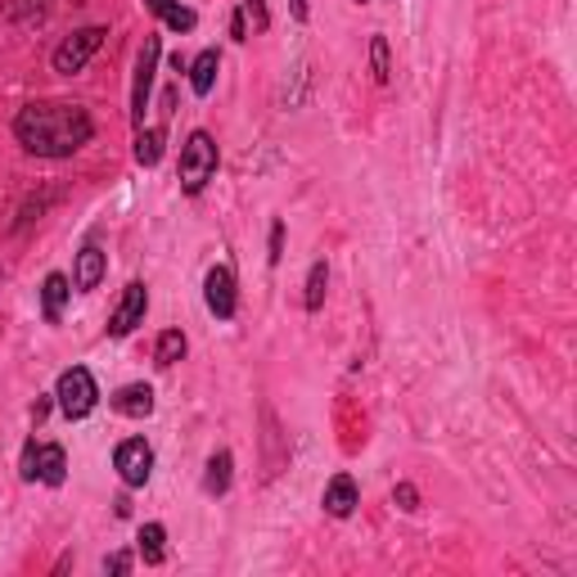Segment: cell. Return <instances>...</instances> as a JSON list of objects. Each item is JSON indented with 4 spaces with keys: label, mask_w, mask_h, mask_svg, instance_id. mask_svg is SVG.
<instances>
[{
    "label": "cell",
    "mask_w": 577,
    "mask_h": 577,
    "mask_svg": "<svg viewBox=\"0 0 577 577\" xmlns=\"http://www.w3.org/2000/svg\"><path fill=\"white\" fill-rule=\"evenodd\" d=\"M105 271H109V253L99 249L95 240H91V244H82V253H77V262H73V289H77V293L99 289V280H105Z\"/></svg>",
    "instance_id": "11"
},
{
    "label": "cell",
    "mask_w": 577,
    "mask_h": 577,
    "mask_svg": "<svg viewBox=\"0 0 577 577\" xmlns=\"http://www.w3.org/2000/svg\"><path fill=\"white\" fill-rule=\"evenodd\" d=\"M357 5H365V0H357Z\"/></svg>",
    "instance_id": "29"
},
{
    "label": "cell",
    "mask_w": 577,
    "mask_h": 577,
    "mask_svg": "<svg viewBox=\"0 0 577 577\" xmlns=\"http://www.w3.org/2000/svg\"><path fill=\"white\" fill-rule=\"evenodd\" d=\"M393 505H397V510H406V515H416L420 510V492L411 483H397L393 488Z\"/></svg>",
    "instance_id": "22"
},
{
    "label": "cell",
    "mask_w": 577,
    "mask_h": 577,
    "mask_svg": "<svg viewBox=\"0 0 577 577\" xmlns=\"http://www.w3.org/2000/svg\"><path fill=\"white\" fill-rule=\"evenodd\" d=\"M23 479L27 483H50L59 488L68 479V456L59 443H27L23 452Z\"/></svg>",
    "instance_id": "6"
},
{
    "label": "cell",
    "mask_w": 577,
    "mask_h": 577,
    "mask_svg": "<svg viewBox=\"0 0 577 577\" xmlns=\"http://www.w3.org/2000/svg\"><path fill=\"white\" fill-rule=\"evenodd\" d=\"M158 59H163V37L149 32L141 55H135V82H131V122L145 127V109H149V91H154V73H158Z\"/></svg>",
    "instance_id": "5"
},
{
    "label": "cell",
    "mask_w": 577,
    "mask_h": 577,
    "mask_svg": "<svg viewBox=\"0 0 577 577\" xmlns=\"http://www.w3.org/2000/svg\"><path fill=\"white\" fill-rule=\"evenodd\" d=\"M230 479H235V456L230 452H213L208 469H203V492H208V496H226Z\"/></svg>",
    "instance_id": "15"
},
{
    "label": "cell",
    "mask_w": 577,
    "mask_h": 577,
    "mask_svg": "<svg viewBox=\"0 0 577 577\" xmlns=\"http://www.w3.org/2000/svg\"><path fill=\"white\" fill-rule=\"evenodd\" d=\"M190 73V91L203 99V95H213V86H217V73H221V55L217 50H203V55H194V63L185 68Z\"/></svg>",
    "instance_id": "14"
},
{
    "label": "cell",
    "mask_w": 577,
    "mask_h": 577,
    "mask_svg": "<svg viewBox=\"0 0 577 577\" xmlns=\"http://www.w3.org/2000/svg\"><path fill=\"white\" fill-rule=\"evenodd\" d=\"M289 5H293V19H298V23H308V19H312V10H308V0H289Z\"/></svg>",
    "instance_id": "28"
},
{
    "label": "cell",
    "mask_w": 577,
    "mask_h": 577,
    "mask_svg": "<svg viewBox=\"0 0 577 577\" xmlns=\"http://www.w3.org/2000/svg\"><path fill=\"white\" fill-rule=\"evenodd\" d=\"M185 348H190V344H185V334H181V329H163V334H158V344H154V361L167 370V365H177V361L185 357Z\"/></svg>",
    "instance_id": "19"
},
{
    "label": "cell",
    "mask_w": 577,
    "mask_h": 577,
    "mask_svg": "<svg viewBox=\"0 0 577 577\" xmlns=\"http://www.w3.org/2000/svg\"><path fill=\"white\" fill-rule=\"evenodd\" d=\"M105 37H109V27H99V23H91V27H77L73 37H63L59 46H55V73H63V77H77L82 68L99 55V46H105Z\"/></svg>",
    "instance_id": "4"
},
{
    "label": "cell",
    "mask_w": 577,
    "mask_h": 577,
    "mask_svg": "<svg viewBox=\"0 0 577 577\" xmlns=\"http://www.w3.org/2000/svg\"><path fill=\"white\" fill-rule=\"evenodd\" d=\"M230 37H235V41H249V19H244V10L230 14Z\"/></svg>",
    "instance_id": "27"
},
{
    "label": "cell",
    "mask_w": 577,
    "mask_h": 577,
    "mask_svg": "<svg viewBox=\"0 0 577 577\" xmlns=\"http://www.w3.org/2000/svg\"><path fill=\"white\" fill-rule=\"evenodd\" d=\"M321 505H325L329 519H352V510L361 505V492H357V479H352V473H334V479L325 483Z\"/></svg>",
    "instance_id": "10"
},
{
    "label": "cell",
    "mask_w": 577,
    "mask_h": 577,
    "mask_svg": "<svg viewBox=\"0 0 577 577\" xmlns=\"http://www.w3.org/2000/svg\"><path fill=\"white\" fill-rule=\"evenodd\" d=\"M135 163H141V167H154L158 158H163V127H141V131H135Z\"/></svg>",
    "instance_id": "18"
},
{
    "label": "cell",
    "mask_w": 577,
    "mask_h": 577,
    "mask_svg": "<svg viewBox=\"0 0 577 577\" xmlns=\"http://www.w3.org/2000/svg\"><path fill=\"white\" fill-rule=\"evenodd\" d=\"M145 312H149V289H145V280H131L109 316V338H127L135 325H145Z\"/></svg>",
    "instance_id": "8"
},
{
    "label": "cell",
    "mask_w": 577,
    "mask_h": 577,
    "mask_svg": "<svg viewBox=\"0 0 577 577\" xmlns=\"http://www.w3.org/2000/svg\"><path fill=\"white\" fill-rule=\"evenodd\" d=\"M68 293H73V280H68L63 271H50V276L41 280V312H46L50 325L63 321V302H68Z\"/></svg>",
    "instance_id": "13"
},
{
    "label": "cell",
    "mask_w": 577,
    "mask_h": 577,
    "mask_svg": "<svg viewBox=\"0 0 577 577\" xmlns=\"http://www.w3.org/2000/svg\"><path fill=\"white\" fill-rule=\"evenodd\" d=\"M55 401L68 420H86L95 406H99V388H95V375L86 365H68L59 384H55Z\"/></svg>",
    "instance_id": "3"
},
{
    "label": "cell",
    "mask_w": 577,
    "mask_h": 577,
    "mask_svg": "<svg viewBox=\"0 0 577 577\" xmlns=\"http://www.w3.org/2000/svg\"><path fill=\"white\" fill-rule=\"evenodd\" d=\"M141 560L145 564H163L167 560V528L163 524H145L141 528Z\"/></svg>",
    "instance_id": "20"
},
{
    "label": "cell",
    "mask_w": 577,
    "mask_h": 577,
    "mask_svg": "<svg viewBox=\"0 0 577 577\" xmlns=\"http://www.w3.org/2000/svg\"><path fill=\"white\" fill-rule=\"evenodd\" d=\"M131 568H135V560H131L127 551H118V555L105 560V573H131Z\"/></svg>",
    "instance_id": "26"
},
{
    "label": "cell",
    "mask_w": 577,
    "mask_h": 577,
    "mask_svg": "<svg viewBox=\"0 0 577 577\" xmlns=\"http://www.w3.org/2000/svg\"><path fill=\"white\" fill-rule=\"evenodd\" d=\"M308 293H302V308L308 312H321L325 308V289H329V266L325 262H312V271H308V285H302Z\"/></svg>",
    "instance_id": "17"
},
{
    "label": "cell",
    "mask_w": 577,
    "mask_h": 577,
    "mask_svg": "<svg viewBox=\"0 0 577 577\" xmlns=\"http://www.w3.org/2000/svg\"><path fill=\"white\" fill-rule=\"evenodd\" d=\"M145 5H149L154 19H163L172 32H194L199 27V14L190 5H181V0H145Z\"/></svg>",
    "instance_id": "16"
},
{
    "label": "cell",
    "mask_w": 577,
    "mask_h": 577,
    "mask_svg": "<svg viewBox=\"0 0 577 577\" xmlns=\"http://www.w3.org/2000/svg\"><path fill=\"white\" fill-rule=\"evenodd\" d=\"M32 10L46 14V0H14V5H5V14H10V19H23V14H32Z\"/></svg>",
    "instance_id": "25"
},
{
    "label": "cell",
    "mask_w": 577,
    "mask_h": 577,
    "mask_svg": "<svg viewBox=\"0 0 577 577\" xmlns=\"http://www.w3.org/2000/svg\"><path fill=\"white\" fill-rule=\"evenodd\" d=\"M240 10H244V14H253V23H257V27H266V23H271L266 0H240Z\"/></svg>",
    "instance_id": "24"
},
{
    "label": "cell",
    "mask_w": 577,
    "mask_h": 577,
    "mask_svg": "<svg viewBox=\"0 0 577 577\" xmlns=\"http://www.w3.org/2000/svg\"><path fill=\"white\" fill-rule=\"evenodd\" d=\"M370 73L380 86L393 82V55H388V37H370Z\"/></svg>",
    "instance_id": "21"
},
{
    "label": "cell",
    "mask_w": 577,
    "mask_h": 577,
    "mask_svg": "<svg viewBox=\"0 0 577 577\" xmlns=\"http://www.w3.org/2000/svg\"><path fill=\"white\" fill-rule=\"evenodd\" d=\"M113 469L127 488H145L149 473H154V447L145 437H127V443H118V452H113Z\"/></svg>",
    "instance_id": "7"
},
{
    "label": "cell",
    "mask_w": 577,
    "mask_h": 577,
    "mask_svg": "<svg viewBox=\"0 0 577 577\" xmlns=\"http://www.w3.org/2000/svg\"><path fill=\"white\" fill-rule=\"evenodd\" d=\"M217 163H221V154H217V141L208 131H190L185 135V145H181V167H177V177H181V190L194 199V194H203L208 190V181L217 177Z\"/></svg>",
    "instance_id": "2"
},
{
    "label": "cell",
    "mask_w": 577,
    "mask_h": 577,
    "mask_svg": "<svg viewBox=\"0 0 577 577\" xmlns=\"http://www.w3.org/2000/svg\"><path fill=\"white\" fill-rule=\"evenodd\" d=\"M95 118L73 99H37L14 113V141L32 158H73L91 145Z\"/></svg>",
    "instance_id": "1"
},
{
    "label": "cell",
    "mask_w": 577,
    "mask_h": 577,
    "mask_svg": "<svg viewBox=\"0 0 577 577\" xmlns=\"http://www.w3.org/2000/svg\"><path fill=\"white\" fill-rule=\"evenodd\" d=\"M109 406L118 416H127V420H149L154 416V388L149 384H127V388H118L109 397Z\"/></svg>",
    "instance_id": "12"
},
{
    "label": "cell",
    "mask_w": 577,
    "mask_h": 577,
    "mask_svg": "<svg viewBox=\"0 0 577 577\" xmlns=\"http://www.w3.org/2000/svg\"><path fill=\"white\" fill-rule=\"evenodd\" d=\"M203 302H208V312L217 316V321H230L235 316V308H240V289H235V271L221 262V266H213L208 276H203Z\"/></svg>",
    "instance_id": "9"
},
{
    "label": "cell",
    "mask_w": 577,
    "mask_h": 577,
    "mask_svg": "<svg viewBox=\"0 0 577 577\" xmlns=\"http://www.w3.org/2000/svg\"><path fill=\"white\" fill-rule=\"evenodd\" d=\"M271 266H280V257H285V221H271Z\"/></svg>",
    "instance_id": "23"
}]
</instances>
